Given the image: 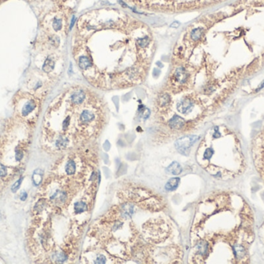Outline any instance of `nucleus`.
Returning a JSON list of instances; mask_svg holds the SVG:
<instances>
[{"label": "nucleus", "mask_w": 264, "mask_h": 264, "mask_svg": "<svg viewBox=\"0 0 264 264\" xmlns=\"http://www.w3.org/2000/svg\"><path fill=\"white\" fill-rule=\"evenodd\" d=\"M252 153L256 171L264 182V129L253 141Z\"/></svg>", "instance_id": "nucleus-1"}, {"label": "nucleus", "mask_w": 264, "mask_h": 264, "mask_svg": "<svg viewBox=\"0 0 264 264\" xmlns=\"http://www.w3.org/2000/svg\"><path fill=\"white\" fill-rule=\"evenodd\" d=\"M196 140L197 136H195L182 137V138L179 139L175 142V147L179 153L186 155L189 148L193 145V144Z\"/></svg>", "instance_id": "nucleus-2"}, {"label": "nucleus", "mask_w": 264, "mask_h": 264, "mask_svg": "<svg viewBox=\"0 0 264 264\" xmlns=\"http://www.w3.org/2000/svg\"><path fill=\"white\" fill-rule=\"evenodd\" d=\"M194 107L193 101L190 99L185 98L181 101L177 105V109L179 112L182 114H186L192 110Z\"/></svg>", "instance_id": "nucleus-3"}, {"label": "nucleus", "mask_w": 264, "mask_h": 264, "mask_svg": "<svg viewBox=\"0 0 264 264\" xmlns=\"http://www.w3.org/2000/svg\"><path fill=\"white\" fill-rule=\"evenodd\" d=\"M80 119H81V122L82 123V124L87 125L94 121V119H95V114H94L93 112H92L91 110L84 109L82 111V112L81 113Z\"/></svg>", "instance_id": "nucleus-4"}, {"label": "nucleus", "mask_w": 264, "mask_h": 264, "mask_svg": "<svg viewBox=\"0 0 264 264\" xmlns=\"http://www.w3.org/2000/svg\"><path fill=\"white\" fill-rule=\"evenodd\" d=\"M86 95L84 91L78 90L71 95L70 101L74 105H81L85 100Z\"/></svg>", "instance_id": "nucleus-5"}, {"label": "nucleus", "mask_w": 264, "mask_h": 264, "mask_svg": "<svg viewBox=\"0 0 264 264\" xmlns=\"http://www.w3.org/2000/svg\"><path fill=\"white\" fill-rule=\"evenodd\" d=\"M170 127L172 128L175 129H182V127L185 125V120L182 119V117L179 116H175L174 117L172 118L170 120H169L168 123Z\"/></svg>", "instance_id": "nucleus-6"}, {"label": "nucleus", "mask_w": 264, "mask_h": 264, "mask_svg": "<svg viewBox=\"0 0 264 264\" xmlns=\"http://www.w3.org/2000/svg\"><path fill=\"white\" fill-rule=\"evenodd\" d=\"M175 78L179 83H184L188 79V74H187L185 68H179L175 72Z\"/></svg>", "instance_id": "nucleus-7"}, {"label": "nucleus", "mask_w": 264, "mask_h": 264, "mask_svg": "<svg viewBox=\"0 0 264 264\" xmlns=\"http://www.w3.org/2000/svg\"><path fill=\"white\" fill-rule=\"evenodd\" d=\"M121 215L124 218H129L134 213V205L131 204H124L121 207Z\"/></svg>", "instance_id": "nucleus-8"}, {"label": "nucleus", "mask_w": 264, "mask_h": 264, "mask_svg": "<svg viewBox=\"0 0 264 264\" xmlns=\"http://www.w3.org/2000/svg\"><path fill=\"white\" fill-rule=\"evenodd\" d=\"M78 64H79V66L80 68H81V69L84 70V71L88 70L92 65L90 60L89 59L88 57L86 56L80 57L79 60H78Z\"/></svg>", "instance_id": "nucleus-9"}, {"label": "nucleus", "mask_w": 264, "mask_h": 264, "mask_svg": "<svg viewBox=\"0 0 264 264\" xmlns=\"http://www.w3.org/2000/svg\"><path fill=\"white\" fill-rule=\"evenodd\" d=\"M182 171V168L181 165L177 162H173L171 165H169L168 167L167 168V171L170 174H174V175H178V174H181Z\"/></svg>", "instance_id": "nucleus-10"}, {"label": "nucleus", "mask_w": 264, "mask_h": 264, "mask_svg": "<svg viewBox=\"0 0 264 264\" xmlns=\"http://www.w3.org/2000/svg\"><path fill=\"white\" fill-rule=\"evenodd\" d=\"M43 174V171L40 169H37L34 171L32 174V181L35 185L38 186L42 182Z\"/></svg>", "instance_id": "nucleus-11"}, {"label": "nucleus", "mask_w": 264, "mask_h": 264, "mask_svg": "<svg viewBox=\"0 0 264 264\" xmlns=\"http://www.w3.org/2000/svg\"><path fill=\"white\" fill-rule=\"evenodd\" d=\"M179 183V178L178 177H174L172 178L168 181L167 184H165V189L167 191H174L178 187Z\"/></svg>", "instance_id": "nucleus-12"}, {"label": "nucleus", "mask_w": 264, "mask_h": 264, "mask_svg": "<svg viewBox=\"0 0 264 264\" xmlns=\"http://www.w3.org/2000/svg\"><path fill=\"white\" fill-rule=\"evenodd\" d=\"M35 108H36L35 102H34L33 101H29L24 105V107H23V111H22V113H23V116H27L28 114H29V113H30Z\"/></svg>", "instance_id": "nucleus-13"}, {"label": "nucleus", "mask_w": 264, "mask_h": 264, "mask_svg": "<svg viewBox=\"0 0 264 264\" xmlns=\"http://www.w3.org/2000/svg\"><path fill=\"white\" fill-rule=\"evenodd\" d=\"M55 64L54 61L51 58H47L46 60V61L44 62L43 65V70L46 72H50V71H53L54 69Z\"/></svg>", "instance_id": "nucleus-14"}, {"label": "nucleus", "mask_w": 264, "mask_h": 264, "mask_svg": "<svg viewBox=\"0 0 264 264\" xmlns=\"http://www.w3.org/2000/svg\"><path fill=\"white\" fill-rule=\"evenodd\" d=\"M66 198V195L63 191H56L53 196L51 197L52 200H54L56 202H63Z\"/></svg>", "instance_id": "nucleus-15"}, {"label": "nucleus", "mask_w": 264, "mask_h": 264, "mask_svg": "<svg viewBox=\"0 0 264 264\" xmlns=\"http://www.w3.org/2000/svg\"><path fill=\"white\" fill-rule=\"evenodd\" d=\"M69 143V140L65 136H60L58 138V140H56V147L60 149H64L66 147V145Z\"/></svg>", "instance_id": "nucleus-16"}, {"label": "nucleus", "mask_w": 264, "mask_h": 264, "mask_svg": "<svg viewBox=\"0 0 264 264\" xmlns=\"http://www.w3.org/2000/svg\"><path fill=\"white\" fill-rule=\"evenodd\" d=\"M203 28H196V29L193 30L191 33V37H192V40H198L201 38L202 35L203 33Z\"/></svg>", "instance_id": "nucleus-17"}, {"label": "nucleus", "mask_w": 264, "mask_h": 264, "mask_svg": "<svg viewBox=\"0 0 264 264\" xmlns=\"http://www.w3.org/2000/svg\"><path fill=\"white\" fill-rule=\"evenodd\" d=\"M76 171V164L73 160L68 161L66 165V172L68 174H74Z\"/></svg>", "instance_id": "nucleus-18"}, {"label": "nucleus", "mask_w": 264, "mask_h": 264, "mask_svg": "<svg viewBox=\"0 0 264 264\" xmlns=\"http://www.w3.org/2000/svg\"><path fill=\"white\" fill-rule=\"evenodd\" d=\"M170 101V96L168 94H164L161 95L158 98V104L160 106H164V105H168Z\"/></svg>", "instance_id": "nucleus-19"}, {"label": "nucleus", "mask_w": 264, "mask_h": 264, "mask_svg": "<svg viewBox=\"0 0 264 264\" xmlns=\"http://www.w3.org/2000/svg\"><path fill=\"white\" fill-rule=\"evenodd\" d=\"M74 209L77 213H81L87 210V205L83 201H78L74 205Z\"/></svg>", "instance_id": "nucleus-20"}, {"label": "nucleus", "mask_w": 264, "mask_h": 264, "mask_svg": "<svg viewBox=\"0 0 264 264\" xmlns=\"http://www.w3.org/2000/svg\"><path fill=\"white\" fill-rule=\"evenodd\" d=\"M53 29L55 30L58 31L60 30V29H61L62 27V20L60 19H55L54 21H53Z\"/></svg>", "instance_id": "nucleus-21"}, {"label": "nucleus", "mask_w": 264, "mask_h": 264, "mask_svg": "<svg viewBox=\"0 0 264 264\" xmlns=\"http://www.w3.org/2000/svg\"><path fill=\"white\" fill-rule=\"evenodd\" d=\"M22 181H23V177H21L20 179H19V180H18L17 181H16V183H15V184H13V186H12V191L16 192V191L18 190V189L20 188V185H21Z\"/></svg>", "instance_id": "nucleus-22"}, {"label": "nucleus", "mask_w": 264, "mask_h": 264, "mask_svg": "<svg viewBox=\"0 0 264 264\" xmlns=\"http://www.w3.org/2000/svg\"><path fill=\"white\" fill-rule=\"evenodd\" d=\"M54 259L58 262H63L66 259V256L63 253H57L54 256Z\"/></svg>", "instance_id": "nucleus-23"}, {"label": "nucleus", "mask_w": 264, "mask_h": 264, "mask_svg": "<svg viewBox=\"0 0 264 264\" xmlns=\"http://www.w3.org/2000/svg\"><path fill=\"white\" fill-rule=\"evenodd\" d=\"M7 174L6 168L0 164V177H5Z\"/></svg>", "instance_id": "nucleus-24"}, {"label": "nucleus", "mask_w": 264, "mask_h": 264, "mask_svg": "<svg viewBox=\"0 0 264 264\" xmlns=\"http://www.w3.org/2000/svg\"><path fill=\"white\" fill-rule=\"evenodd\" d=\"M105 260H106V259H105L104 256L103 255H100V256H97V259L95 261V263H104Z\"/></svg>", "instance_id": "nucleus-25"}, {"label": "nucleus", "mask_w": 264, "mask_h": 264, "mask_svg": "<svg viewBox=\"0 0 264 264\" xmlns=\"http://www.w3.org/2000/svg\"><path fill=\"white\" fill-rule=\"evenodd\" d=\"M23 153H22L21 151H18L17 153H16V160L17 161H20V160H21L22 159H23Z\"/></svg>", "instance_id": "nucleus-26"}, {"label": "nucleus", "mask_w": 264, "mask_h": 264, "mask_svg": "<svg viewBox=\"0 0 264 264\" xmlns=\"http://www.w3.org/2000/svg\"><path fill=\"white\" fill-rule=\"evenodd\" d=\"M20 198H21L22 201H25V200L27 198V193H26V192H23V193L21 194V195H20Z\"/></svg>", "instance_id": "nucleus-27"}, {"label": "nucleus", "mask_w": 264, "mask_h": 264, "mask_svg": "<svg viewBox=\"0 0 264 264\" xmlns=\"http://www.w3.org/2000/svg\"><path fill=\"white\" fill-rule=\"evenodd\" d=\"M179 26V23H178V22H175V23H173V24L171 25L172 27H178V26Z\"/></svg>", "instance_id": "nucleus-28"}]
</instances>
